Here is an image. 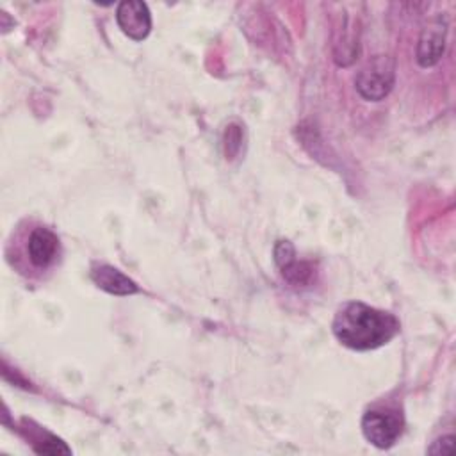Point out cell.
I'll return each mask as SVG.
<instances>
[{"mask_svg":"<svg viewBox=\"0 0 456 456\" xmlns=\"http://www.w3.org/2000/svg\"><path fill=\"white\" fill-rule=\"evenodd\" d=\"M116 21L123 34L134 41H142L151 28L148 5L139 0H123L116 9Z\"/></svg>","mask_w":456,"mask_h":456,"instance_id":"obj_4","label":"cell"},{"mask_svg":"<svg viewBox=\"0 0 456 456\" xmlns=\"http://www.w3.org/2000/svg\"><path fill=\"white\" fill-rule=\"evenodd\" d=\"M394 84V69L383 59L365 68L356 77V89L365 100L378 102L388 94Z\"/></svg>","mask_w":456,"mask_h":456,"instance_id":"obj_5","label":"cell"},{"mask_svg":"<svg viewBox=\"0 0 456 456\" xmlns=\"http://www.w3.org/2000/svg\"><path fill=\"white\" fill-rule=\"evenodd\" d=\"M239 142H240V130L237 126H230L226 130V155H233L239 150Z\"/></svg>","mask_w":456,"mask_h":456,"instance_id":"obj_9","label":"cell"},{"mask_svg":"<svg viewBox=\"0 0 456 456\" xmlns=\"http://www.w3.org/2000/svg\"><path fill=\"white\" fill-rule=\"evenodd\" d=\"M274 262L281 276L292 285H306L314 278V265L310 262H297L294 246L289 240H278L274 246Z\"/></svg>","mask_w":456,"mask_h":456,"instance_id":"obj_6","label":"cell"},{"mask_svg":"<svg viewBox=\"0 0 456 456\" xmlns=\"http://www.w3.org/2000/svg\"><path fill=\"white\" fill-rule=\"evenodd\" d=\"M333 335L340 344L356 351L376 349L399 331L395 315L360 301L346 303L333 319Z\"/></svg>","mask_w":456,"mask_h":456,"instance_id":"obj_1","label":"cell"},{"mask_svg":"<svg viewBox=\"0 0 456 456\" xmlns=\"http://www.w3.org/2000/svg\"><path fill=\"white\" fill-rule=\"evenodd\" d=\"M25 255L37 271H46L59 255V237L46 226H36L25 240Z\"/></svg>","mask_w":456,"mask_h":456,"instance_id":"obj_3","label":"cell"},{"mask_svg":"<svg viewBox=\"0 0 456 456\" xmlns=\"http://www.w3.org/2000/svg\"><path fill=\"white\" fill-rule=\"evenodd\" d=\"M403 431V420L397 413L370 410L362 419L363 436L376 447L387 449L395 444Z\"/></svg>","mask_w":456,"mask_h":456,"instance_id":"obj_2","label":"cell"},{"mask_svg":"<svg viewBox=\"0 0 456 456\" xmlns=\"http://www.w3.org/2000/svg\"><path fill=\"white\" fill-rule=\"evenodd\" d=\"M445 46V25L442 21H436L424 28L419 46H417V61L420 66L428 68L438 62V59L444 53Z\"/></svg>","mask_w":456,"mask_h":456,"instance_id":"obj_8","label":"cell"},{"mask_svg":"<svg viewBox=\"0 0 456 456\" xmlns=\"http://www.w3.org/2000/svg\"><path fill=\"white\" fill-rule=\"evenodd\" d=\"M91 280L96 287L114 296H130L139 292V287L134 280L107 264H94L91 267Z\"/></svg>","mask_w":456,"mask_h":456,"instance_id":"obj_7","label":"cell"},{"mask_svg":"<svg viewBox=\"0 0 456 456\" xmlns=\"http://www.w3.org/2000/svg\"><path fill=\"white\" fill-rule=\"evenodd\" d=\"M452 442H454V436H452V435L444 436V438L436 440L433 447H429V452H431V454H440V452H442V454H449V452L452 451Z\"/></svg>","mask_w":456,"mask_h":456,"instance_id":"obj_10","label":"cell"}]
</instances>
